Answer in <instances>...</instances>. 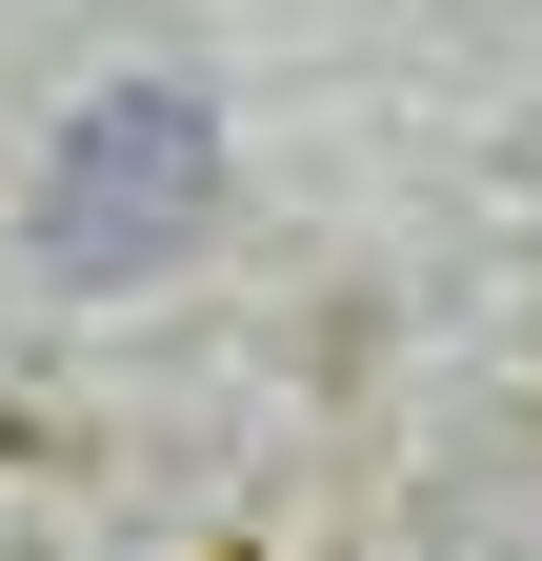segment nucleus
I'll list each match as a JSON object with an SVG mask.
<instances>
[{
    "instance_id": "f257e3e1",
    "label": "nucleus",
    "mask_w": 542,
    "mask_h": 561,
    "mask_svg": "<svg viewBox=\"0 0 542 561\" xmlns=\"http://www.w3.org/2000/svg\"><path fill=\"white\" fill-rule=\"evenodd\" d=\"M222 201V121L181 81H101L81 121L41 140V280H161Z\"/></svg>"
}]
</instances>
